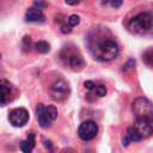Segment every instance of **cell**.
Instances as JSON below:
<instances>
[{"mask_svg": "<svg viewBox=\"0 0 153 153\" xmlns=\"http://www.w3.org/2000/svg\"><path fill=\"white\" fill-rule=\"evenodd\" d=\"M90 53L98 61H111L120 54V47L116 41L105 30H94L87 38Z\"/></svg>", "mask_w": 153, "mask_h": 153, "instance_id": "1", "label": "cell"}, {"mask_svg": "<svg viewBox=\"0 0 153 153\" xmlns=\"http://www.w3.org/2000/svg\"><path fill=\"white\" fill-rule=\"evenodd\" d=\"M153 134V117L152 116H135L134 123L127 129L126 139H123V146H128L129 142L141 141L149 137Z\"/></svg>", "mask_w": 153, "mask_h": 153, "instance_id": "2", "label": "cell"}, {"mask_svg": "<svg viewBox=\"0 0 153 153\" xmlns=\"http://www.w3.org/2000/svg\"><path fill=\"white\" fill-rule=\"evenodd\" d=\"M153 27V14L149 12H141L134 16L128 22V29L131 33L142 35Z\"/></svg>", "mask_w": 153, "mask_h": 153, "instance_id": "3", "label": "cell"}, {"mask_svg": "<svg viewBox=\"0 0 153 153\" xmlns=\"http://www.w3.org/2000/svg\"><path fill=\"white\" fill-rule=\"evenodd\" d=\"M36 116L39 127L45 129L49 128L51 123L57 118V109L55 105H44L39 103L36 106Z\"/></svg>", "mask_w": 153, "mask_h": 153, "instance_id": "4", "label": "cell"}, {"mask_svg": "<svg viewBox=\"0 0 153 153\" xmlns=\"http://www.w3.org/2000/svg\"><path fill=\"white\" fill-rule=\"evenodd\" d=\"M61 60L66 66L72 68L73 71H81L85 67V61L81 56V54L73 48H63L61 51Z\"/></svg>", "mask_w": 153, "mask_h": 153, "instance_id": "5", "label": "cell"}, {"mask_svg": "<svg viewBox=\"0 0 153 153\" xmlns=\"http://www.w3.org/2000/svg\"><path fill=\"white\" fill-rule=\"evenodd\" d=\"M49 94L55 102H65L71 94L69 84L65 79L55 80L49 87Z\"/></svg>", "mask_w": 153, "mask_h": 153, "instance_id": "6", "label": "cell"}, {"mask_svg": "<svg viewBox=\"0 0 153 153\" xmlns=\"http://www.w3.org/2000/svg\"><path fill=\"white\" fill-rule=\"evenodd\" d=\"M133 112L135 116H152L153 117V104L146 98H136L133 102Z\"/></svg>", "mask_w": 153, "mask_h": 153, "instance_id": "7", "label": "cell"}, {"mask_svg": "<svg viewBox=\"0 0 153 153\" xmlns=\"http://www.w3.org/2000/svg\"><path fill=\"white\" fill-rule=\"evenodd\" d=\"M98 133V126L93 121H85L78 128V135L84 141H90L96 137Z\"/></svg>", "mask_w": 153, "mask_h": 153, "instance_id": "8", "label": "cell"}, {"mask_svg": "<svg viewBox=\"0 0 153 153\" xmlns=\"http://www.w3.org/2000/svg\"><path fill=\"white\" fill-rule=\"evenodd\" d=\"M8 120L13 127H17V128L24 127L29 121V112L24 108H16L10 112Z\"/></svg>", "mask_w": 153, "mask_h": 153, "instance_id": "9", "label": "cell"}, {"mask_svg": "<svg viewBox=\"0 0 153 153\" xmlns=\"http://www.w3.org/2000/svg\"><path fill=\"white\" fill-rule=\"evenodd\" d=\"M0 88H1V106H5L13 99V86L10 81L6 79H1L0 81Z\"/></svg>", "mask_w": 153, "mask_h": 153, "instance_id": "10", "label": "cell"}, {"mask_svg": "<svg viewBox=\"0 0 153 153\" xmlns=\"http://www.w3.org/2000/svg\"><path fill=\"white\" fill-rule=\"evenodd\" d=\"M44 19L45 17L43 14L42 7L37 5H33L32 7H30L25 13V20L30 23H43Z\"/></svg>", "mask_w": 153, "mask_h": 153, "instance_id": "11", "label": "cell"}, {"mask_svg": "<svg viewBox=\"0 0 153 153\" xmlns=\"http://www.w3.org/2000/svg\"><path fill=\"white\" fill-rule=\"evenodd\" d=\"M35 147V134L33 133H29L27 137L20 142V149L25 153H30Z\"/></svg>", "mask_w": 153, "mask_h": 153, "instance_id": "12", "label": "cell"}, {"mask_svg": "<svg viewBox=\"0 0 153 153\" xmlns=\"http://www.w3.org/2000/svg\"><path fill=\"white\" fill-rule=\"evenodd\" d=\"M35 48L38 53H42V54H45L50 50V45L45 42V41H38L35 43Z\"/></svg>", "mask_w": 153, "mask_h": 153, "instance_id": "13", "label": "cell"}, {"mask_svg": "<svg viewBox=\"0 0 153 153\" xmlns=\"http://www.w3.org/2000/svg\"><path fill=\"white\" fill-rule=\"evenodd\" d=\"M90 91H91V93H93L97 97H104L106 94V87L104 85H97L96 84L92 90H90Z\"/></svg>", "mask_w": 153, "mask_h": 153, "instance_id": "14", "label": "cell"}, {"mask_svg": "<svg viewBox=\"0 0 153 153\" xmlns=\"http://www.w3.org/2000/svg\"><path fill=\"white\" fill-rule=\"evenodd\" d=\"M142 59H143V61L146 62V65L153 67V48L146 50V51L143 53V57H142Z\"/></svg>", "mask_w": 153, "mask_h": 153, "instance_id": "15", "label": "cell"}, {"mask_svg": "<svg viewBox=\"0 0 153 153\" xmlns=\"http://www.w3.org/2000/svg\"><path fill=\"white\" fill-rule=\"evenodd\" d=\"M66 23H67L71 27H74V26H76V25L80 23V18H79L76 14H72V16H69V17L67 18Z\"/></svg>", "mask_w": 153, "mask_h": 153, "instance_id": "16", "label": "cell"}, {"mask_svg": "<svg viewBox=\"0 0 153 153\" xmlns=\"http://www.w3.org/2000/svg\"><path fill=\"white\" fill-rule=\"evenodd\" d=\"M106 2L111 6V7H115V8H118L122 4H123V0H106Z\"/></svg>", "mask_w": 153, "mask_h": 153, "instance_id": "17", "label": "cell"}, {"mask_svg": "<svg viewBox=\"0 0 153 153\" xmlns=\"http://www.w3.org/2000/svg\"><path fill=\"white\" fill-rule=\"evenodd\" d=\"M67 5H71V6H74V5H78L81 0H65Z\"/></svg>", "mask_w": 153, "mask_h": 153, "instance_id": "18", "label": "cell"}]
</instances>
